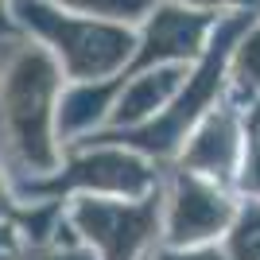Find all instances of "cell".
Returning a JSON list of instances; mask_svg holds the SVG:
<instances>
[{
  "instance_id": "obj_2",
  "label": "cell",
  "mask_w": 260,
  "mask_h": 260,
  "mask_svg": "<svg viewBox=\"0 0 260 260\" xmlns=\"http://www.w3.org/2000/svg\"><path fill=\"white\" fill-rule=\"evenodd\" d=\"M252 58V74H256V82H260V35L252 39V47L245 43V62Z\"/></svg>"
},
{
  "instance_id": "obj_1",
  "label": "cell",
  "mask_w": 260,
  "mask_h": 260,
  "mask_svg": "<svg viewBox=\"0 0 260 260\" xmlns=\"http://www.w3.org/2000/svg\"><path fill=\"white\" fill-rule=\"evenodd\" d=\"M74 4H86V8H98V12H136L148 0H74Z\"/></svg>"
}]
</instances>
